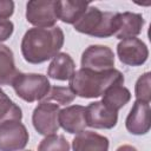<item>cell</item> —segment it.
<instances>
[{
    "instance_id": "cell-1",
    "label": "cell",
    "mask_w": 151,
    "mask_h": 151,
    "mask_svg": "<svg viewBox=\"0 0 151 151\" xmlns=\"http://www.w3.org/2000/svg\"><path fill=\"white\" fill-rule=\"evenodd\" d=\"M64 32L59 26L33 27L26 31L21 40V54L29 64H41L55 57L64 45Z\"/></svg>"
},
{
    "instance_id": "cell-2",
    "label": "cell",
    "mask_w": 151,
    "mask_h": 151,
    "mask_svg": "<svg viewBox=\"0 0 151 151\" xmlns=\"http://www.w3.org/2000/svg\"><path fill=\"white\" fill-rule=\"evenodd\" d=\"M124 74L117 70L111 68L101 72H96L86 68H79L73 73L70 81L72 92L85 99L98 98L114 84H124Z\"/></svg>"
},
{
    "instance_id": "cell-3",
    "label": "cell",
    "mask_w": 151,
    "mask_h": 151,
    "mask_svg": "<svg viewBox=\"0 0 151 151\" xmlns=\"http://www.w3.org/2000/svg\"><path fill=\"white\" fill-rule=\"evenodd\" d=\"M73 27L77 32L94 38H110L118 28V12H103L88 6Z\"/></svg>"
},
{
    "instance_id": "cell-4",
    "label": "cell",
    "mask_w": 151,
    "mask_h": 151,
    "mask_svg": "<svg viewBox=\"0 0 151 151\" xmlns=\"http://www.w3.org/2000/svg\"><path fill=\"white\" fill-rule=\"evenodd\" d=\"M12 87L19 98L27 103H33L42 100L47 96L51 84L44 74L19 72L12 83Z\"/></svg>"
},
{
    "instance_id": "cell-5",
    "label": "cell",
    "mask_w": 151,
    "mask_h": 151,
    "mask_svg": "<svg viewBox=\"0 0 151 151\" xmlns=\"http://www.w3.org/2000/svg\"><path fill=\"white\" fill-rule=\"evenodd\" d=\"M59 111V105L51 101L41 100L32 113V124L35 131L45 137L55 134V132H58L60 127L58 122Z\"/></svg>"
},
{
    "instance_id": "cell-6",
    "label": "cell",
    "mask_w": 151,
    "mask_h": 151,
    "mask_svg": "<svg viewBox=\"0 0 151 151\" xmlns=\"http://www.w3.org/2000/svg\"><path fill=\"white\" fill-rule=\"evenodd\" d=\"M26 20L35 27H53L58 21L57 0H31L26 5Z\"/></svg>"
},
{
    "instance_id": "cell-7",
    "label": "cell",
    "mask_w": 151,
    "mask_h": 151,
    "mask_svg": "<svg viewBox=\"0 0 151 151\" xmlns=\"http://www.w3.org/2000/svg\"><path fill=\"white\" fill-rule=\"evenodd\" d=\"M28 139V131L21 120H8L0 125V151H20Z\"/></svg>"
},
{
    "instance_id": "cell-8",
    "label": "cell",
    "mask_w": 151,
    "mask_h": 151,
    "mask_svg": "<svg viewBox=\"0 0 151 151\" xmlns=\"http://www.w3.org/2000/svg\"><path fill=\"white\" fill-rule=\"evenodd\" d=\"M81 68L101 72L114 68V53L105 45H91L81 54Z\"/></svg>"
},
{
    "instance_id": "cell-9",
    "label": "cell",
    "mask_w": 151,
    "mask_h": 151,
    "mask_svg": "<svg viewBox=\"0 0 151 151\" xmlns=\"http://www.w3.org/2000/svg\"><path fill=\"white\" fill-rule=\"evenodd\" d=\"M117 54L120 63L127 66H142L149 57L146 44L139 38H130L120 40L117 45Z\"/></svg>"
},
{
    "instance_id": "cell-10",
    "label": "cell",
    "mask_w": 151,
    "mask_h": 151,
    "mask_svg": "<svg viewBox=\"0 0 151 151\" xmlns=\"http://www.w3.org/2000/svg\"><path fill=\"white\" fill-rule=\"evenodd\" d=\"M85 119L90 127L110 130L117 125L118 112L109 109L101 101H93L85 107Z\"/></svg>"
},
{
    "instance_id": "cell-11",
    "label": "cell",
    "mask_w": 151,
    "mask_h": 151,
    "mask_svg": "<svg viewBox=\"0 0 151 151\" xmlns=\"http://www.w3.org/2000/svg\"><path fill=\"white\" fill-rule=\"evenodd\" d=\"M150 103L136 100L125 119L126 130L134 136L146 134L151 127Z\"/></svg>"
},
{
    "instance_id": "cell-12",
    "label": "cell",
    "mask_w": 151,
    "mask_h": 151,
    "mask_svg": "<svg viewBox=\"0 0 151 151\" xmlns=\"http://www.w3.org/2000/svg\"><path fill=\"white\" fill-rule=\"evenodd\" d=\"M59 126H61L68 133H79L86 129L85 106L71 105L61 109L58 114Z\"/></svg>"
},
{
    "instance_id": "cell-13",
    "label": "cell",
    "mask_w": 151,
    "mask_h": 151,
    "mask_svg": "<svg viewBox=\"0 0 151 151\" xmlns=\"http://www.w3.org/2000/svg\"><path fill=\"white\" fill-rule=\"evenodd\" d=\"M145 20L142 14L133 12L118 13V28L114 33L117 39L124 40L130 38H136L140 34Z\"/></svg>"
},
{
    "instance_id": "cell-14",
    "label": "cell",
    "mask_w": 151,
    "mask_h": 151,
    "mask_svg": "<svg viewBox=\"0 0 151 151\" xmlns=\"http://www.w3.org/2000/svg\"><path fill=\"white\" fill-rule=\"evenodd\" d=\"M109 138L94 131H81L72 140L73 151H109Z\"/></svg>"
},
{
    "instance_id": "cell-15",
    "label": "cell",
    "mask_w": 151,
    "mask_h": 151,
    "mask_svg": "<svg viewBox=\"0 0 151 151\" xmlns=\"http://www.w3.org/2000/svg\"><path fill=\"white\" fill-rule=\"evenodd\" d=\"M74 72H76V64L72 57L68 53L59 52L55 57L52 58V61L48 65L47 76L54 80L66 81L71 79Z\"/></svg>"
},
{
    "instance_id": "cell-16",
    "label": "cell",
    "mask_w": 151,
    "mask_h": 151,
    "mask_svg": "<svg viewBox=\"0 0 151 151\" xmlns=\"http://www.w3.org/2000/svg\"><path fill=\"white\" fill-rule=\"evenodd\" d=\"M90 6L86 1L78 0H61L57 1V17L58 20H61L65 24L74 25L80 17L85 13Z\"/></svg>"
},
{
    "instance_id": "cell-17",
    "label": "cell",
    "mask_w": 151,
    "mask_h": 151,
    "mask_svg": "<svg viewBox=\"0 0 151 151\" xmlns=\"http://www.w3.org/2000/svg\"><path fill=\"white\" fill-rule=\"evenodd\" d=\"M101 103L109 109L118 112L131 99V92L124 86V84L111 85L101 96Z\"/></svg>"
},
{
    "instance_id": "cell-18",
    "label": "cell",
    "mask_w": 151,
    "mask_h": 151,
    "mask_svg": "<svg viewBox=\"0 0 151 151\" xmlns=\"http://www.w3.org/2000/svg\"><path fill=\"white\" fill-rule=\"evenodd\" d=\"M18 73L13 51L8 46L0 44V86L12 85Z\"/></svg>"
},
{
    "instance_id": "cell-19",
    "label": "cell",
    "mask_w": 151,
    "mask_h": 151,
    "mask_svg": "<svg viewBox=\"0 0 151 151\" xmlns=\"http://www.w3.org/2000/svg\"><path fill=\"white\" fill-rule=\"evenodd\" d=\"M22 111L1 88H0V125L8 120H21Z\"/></svg>"
},
{
    "instance_id": "cell-20",
    "label": "cell",
    "mask_w": 151,
    "mask_h": 151,
    "mask_svg": "<svg viewBox=\"0 0 151 151\" xmlns=\"http://www.w3.org/2000/svg\"><path fill=\"white\" fill-rule=\"evenodd\" d=\"M76 94L72 92V90L70 87H65V86H53L50 88L47 96L42 99L45 101H51L54 103L59 106L63 105H67L71 104L74 99H76Z\"/></svg>"
},
{
    "instance_id": "cell-21",
    "label": "cell",
    "mask_w": 151,
    "mask_h": 151,
    "mask_svg": "<svg viewBox=\"0 0 151 151\" xmlns=\"http://www.w3.org/2000/svg\"><path fill=\"white\" fill-rule=\"evenodd\" d=\"M38 151H70V144L64 136L51 134L40 142Z\"/></svg>"
},
{
    "instance_id": "cell-22",
    "label": "cell",
    "mask_w": 151,
    "mask_h": 151,
    "mask_svg": "<svg viewBox=\"0 0 151 151\" xmlns=\"http://www.w3.org/2000/svg\"><path fill=\"white\" fill-rule=\"evenodd\" d=\"M150 84H151V73L145 72L143 73L136 81L134 85V96L136 100H142L150 103L151 100V90H150Z\"/></svg>"
},
{
    "instance_id": "cell-23",
    "label": "cell",
    "mask_w": 151,
    "mask_h": 151,
    "mask_svg": "<svg viewBox=\"0 0 151 151\" xmlns=\"http://www.w3.org/2000/svg\"><path fill=\"white\" fill-rule=\"evenodd\" d=\"M14 31V25L9 19L0 18V44L7 40Z\"/></svg>"
},
{
    "instance_id": "cell-24",
    "label": "cell",
    "mask_w": 151,
    "mask_h": 151,
    "mask_svg": "<svg viewBox=\"0 0 151 151\" xmlns=\"http://www.w3.org/2000/svg\"><path fill=\"white\" fill-rule=\"evenodd\" d=\"M14 13V2L12 0H0V18L9 19Z\"/></svg>"
},
{
    "instance_id": "cell-25",
    "label": "cell",
    "mask_w": 151,
    "mask_h": 151,
    "mask_svg": "<svg viewBox=\"0 0 151 151\" xmlns=\"http://www.w3.org/2000/svg\"><path fill=\"white\" fill-rule=\"evenodd\" d=\"M116 151H138V150H137V147H134L132 145L124 144V145H120Z\"/></svg>"
},
{
    "instance_id": "cell-26",
    "label": "cell",
    "mask_w": 151,
    "mask_h": 151,
    "mask_svg": "<svg viewBox=\"0 0 151 151\" xmlns=\"http://www.w3.org/2000/svg\"><path fill=\"white\" fill-rule=\"evenodd\" d=\"M26 151H31V150H26Z\"/></svg>"
}]
</instances>
